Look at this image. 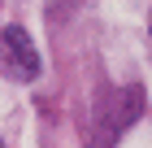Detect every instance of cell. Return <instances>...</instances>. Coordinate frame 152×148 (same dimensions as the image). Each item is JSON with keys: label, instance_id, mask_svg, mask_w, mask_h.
Returning <instances> with one entry per match:
<instances>
[{"label": "cell", "instance_id": "6da1fadb", "mask_svg": "<svg viewBox=\"0 0 152 148\" xmlns=\"http://www.w3.org/2000/svg\"><path fill=\"white\" fill-rule=\"evenodd\" d=\"M4 44H9V57H13V66L22 70V74H35L39 70V57H35V48H31V39H26L22 26H9L4 31Z\"/></svg>", "mask_w": 152, "mask_h": 148}]
</instances>
